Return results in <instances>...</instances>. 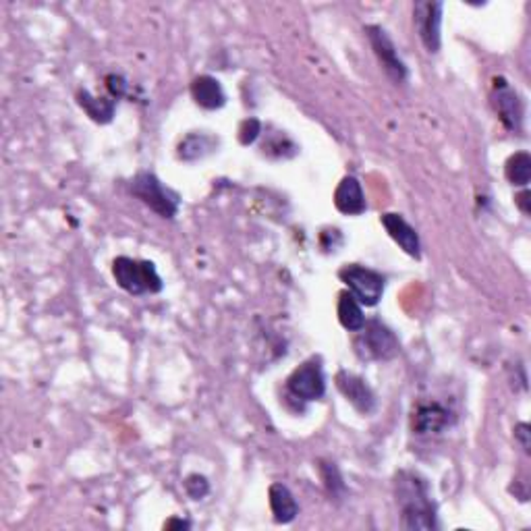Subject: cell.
Segmentation results:
<instances>
[{"label": "cell", "instance_id": "24", "mask_svg": "<svg viewBox=\"0 0 531 531\" xmlns=\"http://www.w3.org/2000/svg\"><path fill=\"white\" fill-rule=\"evenodd\" d=\"M104 83H106L108 94H111V98H114V100L125 98V96H127V89H129V83H127L125 77H123V75H117V73L106 75Z\"/></svg>", "mask_w": 531, "mask_h": 531}, {"label": "cell", "instance_id": "20", "mask_svg": "<svg viewBox=\"0 0 531 531\" xmlns=\"http://www.w3.org/2000/svg\"><path fill=\"white\" fill-rule=\"evenodd\" d=\"M264 154L268 156V158L274 160H287L293 158V156L299 154V148L295 146V143L289 140L287 135H282V133H274V135H268V140L264 142Z\"/></svg>", "mask_w": 531, "mask_h": 531}, {"label": "cell", "instance_id": "3", "mask_svg": "<svg viewBox=\"0 0 531 531\" xmlns=\"http://www.w3.org/2000/svg\"><path fill=\"white\" fill-rule=\"evenodd\" d=\"M112 276L123 291L135 295V297L146 293H160L162 287H165L154 262H148V259L119 256L112 262Z\"/></svg>", "mask_w": 531, "mask_h": 531}, {"label": "cell", "instance_id": "23", "mask_svg": "<svg viewBox=\"0 0 531 531\" xmlns=\"http://www.w3.org/2000/svg\"><path fill=\"white\" fill-rule=\"evenodd\" d=\"M185 492L189 494V496H191L193 500H202V498H206V496H208V492H210L208 480L204 478V475H199V473H191L189 478L185 480Z\"/></svg>", "mask_w": 531, "mask_h": 531}, {"label": "cell", "instance_id": "22", "mask_svg": "<svg viewBox=\"0 0 531 531\" xmlns=\"http://www.w3.org/2000/svg\"><path fill=\"white\" fill-rule=\"evenodd\" d=\"M237 135L241 146H251V143L262 135V123H259L258 119H245L243 123L239 125Z\"/></svg>", "mask_w": 531, "mask_h": 531}, {"label": "cell", "instance_id": "7", "mask_svg": "<svg viewBox=\"0 0 531 531\" xmlns=\"http://www.w3.org/2000/svg\"><path fill=\"white\" fill-rule=\"evenodd\" d=\"M367 40H370L372 50L376 54L380 65H382L384 73L389 75V80L396 86L405 83L409 80V69L405 60L398 54V48L389 35V32L382 26H366Z\"/></svg>", "mask_w": 531, "mask_h": 531}, {"label": "cell", "instance_id": "10", "mask_svg": "<svg viewBox=\"0 0 531 531\" xmlns=\"http://www.w3.org/2000/svg\"><path fill=\"white\" fill-rule=\"evenodd\" d=\"M335 382H336V389H339L341 395L345 396L361 415H370L376 412V407H378L376 392H373L372 386L367 384L364 378L358 376V373L341 370L339 373H336Z\"/></svg>", "mask_w": 531, "mask_h": 531}, {"label": "cell", "instance_id": "9", "mask_svg": "<svg viewBox=\"0 0 531 531\" xmlns=\"http://www.w3.org/2000/svg\"><path fill=\"white\" fill-rule=\"evenodd\" d=\"M442 3H415L413 4V26L421 44L430 54L440 52L442 46Z\"/></svg>", "mask_w": 531, "mask_h": 531}, {"label": "cell", "instance_id": "26", "mask_svg": "<svg viewBox=\"0 0 531 531\" xmlns=\"http://www.w3.org/2000/svg\"><path fill=\"white\" fill-rule=\"evenodd\" d=\"M531 196H529V191H527V187H525V189L519 193V196L515 197V204L519 206V210H521V212L525 214V216H529L531 214V199H529Z\"/></svg>", "mask_w": 531, "mask_h": 531}, {"label": "cell", "instance_id": "6", "mask_svg": "<svg viewBox=\"0 0 531 531\" xmlns=\"http://www.w3.org/2000/svg\"><path fill=\"white\" fill-rule=\"evenodd\" d=\"M289 396L297 398L301 403L319 401L326 395V376L319 358H312L293 370L287 378Z\"/></svg>", "mask_w": 531, "mask_h": 531}, {"label": "cell", "instance_id": "11", "mask_svg": "<svg viewBox=\"0 0 531 531\" xmlns=\"http://www.w3.org/2000/svg\"><path fill=\"white\" fill-rule=\"evenodd\" d=\"M452 424V413L440 403H419L415 407L412 426L413 432L419 436H430V434H440Z\"/></svg>", "mask_w": 531, "mask_h": 531}, {"label": "cell", "instance_id": "21", "mask_svg": "<svg viewBox=\"0 0 531 531\" xmlns=\"http://www.w3.org/2000/svg\"><path fill=\"white\" fill-rule=\"evenodd\" d=\"M319 473H322L324 486L332 498H336V500L345 498L347 486H345V481H342V475L335 463L319 461Z\"/></svg>", "mask_w": 531, "mask_h": 531}, {"label": "cell", "instance_id": "25", "mask_svg": "<svg viewBox=\"0 0 531 531\" xmlns=\"http://www.w3.org/2000/svg\"><path fill=\"white\" fill-rule=\"evenodd\" d=\"M531 427H529V424H517L515 426V438H517V442L521 444V449L527 452L529 455V449H531V442H529V436H531Z\"/></svg>", "mask_w": 531, "mask_h": 531}, {"label": "cell", "instance_id": "12", "mask_svg": "<svg viewBox=\"0 0 531 531\" xmlns=\"http://www.w3.org/2000/svg\"><path fill=\"white\" fill-rule=\"evenodd\" d=\"M380 222H382V227L386 228V233H389V237L395 241V243L401 247L407 256H412L415 259L421 258L419 235L405 219H403L401 214H395V212L382 214Z\"/></svg>", "mask_w": 531, "mask_h": 531}, {"label": "cell", "instance_id": "16", "mask_svg": "<svg viewBox=\"0 0 531 531\" xmlns=\"http://www.w3.org/2000/svg\"><path fill=\"white\" fill-rule=\"evenodd\" d=\"M216 148H219V140L214 135H210V133H189V135H185L181 140L177 156L183 162H196L214 154Z\"/></svg>", "mask_w": 531, "mask_h": 531}, {"label": "cell", "instance_id": "18", "mask_svg": "<svg viewBox=\"0 0 531 531\" xmlns=\"http://www.w3.org/2000/svg\"><path fill=\"white\" fill-rule=\"evenodd\" d=\"M336 313H339V322L349 332H359L366 324L364 310L361 304L353 297L349 291H342L339 295V305H336Z\"/></svg>", "mask_w": 531, "mask_h": 531}, {"label": "cell", "instance_id": "1", "mask_svg": "<svg viewBox=\"0 0 531 531\" xmlns=\"http://www.w3.org/2000/svg\"><path fill=\"white\" fill-rule=\"evenodd\" d=\"M395 496L401 511V527L407 531L438 529V509L430 484L418 472L401 469L395 475Z\"/></svg>", "mask_w": 531, "mask_h": 531}, {"label": "cell", "instance_id": "15", "mask_svg": "<svg viewBox=\"0 0 531 531\" xmlns=\"http://www.w3.org/2000/svg\"><path fill=\"white\" fill-rule=\"evenodd\" d=\"M268 498H270V509H273L274 521L276 523H293L295 519L299 515V504L297 500H295L293 492L289 490L285 484H276L270 486L268 490Z\"/></svg>", "mask_w": 531, "mask_h": 531}, {"label": "cell", "instance_id": "17", "mask_svg": "<svg viewBox=\"0 0 531 531\" xmlns=\"http://www.w3.org/2000/svg\"><path fill=\"white\" fill-rule=\"evenodd\" d=\"M77 104L81 106V111L88 114L94 123L106 125L114 119V111H117V100L106 98V96H92L88 89H77Z\"/></svg>", "mask_w": 531, "mask_h": 531}, {"label": "cell", "instance_id": "4", "mask_svg": "<svg viewBox=\"0 0 531 531\" xmlns=\"http://www.w3.org/2000/svg\"><path fill=\"white\" fill-rule=\"evenodd\" d=\"M355 355L364 361H390L401 353V342L389 326L380 319H370L353 339Z\"/></svg>", "mask_w": 531, "mask_h": 531}, {"label": "cell", "instance_id": "8", "mask_svg": "<svg viewBox=\"0 0 531 531\" xmlns=\"http://www.w3.org/2000/svg\"><path fill=\"white\" fill-rule=\"evenodd\" d=\"M492 106L496 111L500 123L504 125L506 131L519 133L523 129L525 119V104L519 96L517 89L509 86L504 77H496L492 86Z\"/></svg>", "mask_w": 531, "mask_h": 531}, {"label": "cell", "instance_id": "2", "mask_svg": "<svg viewBox=\"0 0 531 531\" xmlns=\"http://www.w3.org/2000/svg\"><path fill=\"white\" fill-rule=\"evenodd\" d=\"M129 191L133 197H137L143 206H148L160 219L173 220L179 214L181 196L171 187H166L154 173L142 171L131 179Z\"/></svg>", "mask_w": 531, "mask_h": 531}, {"label": "cell", "instance_id": "5", "mask_svg": "<svg viewBox=\"0 0 531 531\" xmlns=\"http://www.w3.org/2000/svg\"><path fill=\"white\" fill-rule=\"evenodd\" d=\"M339 279L345 282L349 293H351L361 305L373 307L382 299L386 279L378 270H372L361 264H345L339 270Z\"/></svg>", "mask_w": 531, "mask_h": 531}, {"label": "cell", "instance_id": "27", "mask_svg": "<svg viewBox=\"0 0 531 531\" xmlns=\"http://www.w3.org/2000/svg\"><path fill=\"white\" fill-rule=\"evenodd\" d=\"M173 527L189 529V527H191V523H189V521H183V519H171V521L165 523V529H173Z\"/></svg>", "mask_w": 531, "mask_h": 531}, {"label": "cell", "instance_id": "19", "mask_svg": "<svg viewBox=\"0 0 531 531\" xmlns=\"http://www.w3.org/2000/svg\"><path fill=\"white\" fill-rule=\"evenodd\" d=\"M504 177L511 185L515 187H527L531 179V156L527 152L512 154L509 160L504 162Z\"/></svg>", "mask_w": 531, "mask_h": 531}, {"label": "cell", "instance_id": "14", "mask_svg": "<svg viewBox=\"0 0 531 531\" xmlns=\"http://www.w3.org/2000/svg\"><path fill=\"white\" fill-rule=\"evenodd\" d=\"M191 98L206 111H219L227 104V94L220 81L212 75H199L191 81Z\"/></svg>", "mask_w": 531, "mask_h": 531}, {"label": "cell", "instance_id": "13", "mask_svg": "<svg viewBox=\"0 0 531 531\" xmlns=\"http://www.w3.org/2000/svg\"><path fill=\"white\" fill-rule=\"evenodd\" d=\"M335 206L341 214H347V216H359L366 212L367 204H366L364 189H361L359 181L351 177V174L342 177L339 187H336Z\"/></svg>", "mask_w": 531, "mask_h": 531}]
</instances>
